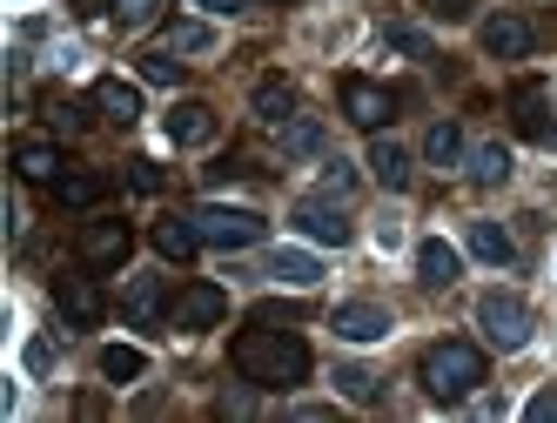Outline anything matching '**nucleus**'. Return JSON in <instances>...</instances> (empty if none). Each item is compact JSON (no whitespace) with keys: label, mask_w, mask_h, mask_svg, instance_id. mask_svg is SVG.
<instances>
[{"label":"nucleus","mask_w":557,"mask_h":423,"mask_svg":"<svg viewBox=\"0 0 557 423\" xmlns=\"http://www.w3.org/2000/svg\"><path fill=\"white\" fill-rule=\"evenodd\" d=\"M228 357H235V370H243L249 383H262V390H296V383L309 376V343L296 329L256 323V329H243L228 343Z\"/></svg>","instance_id":"f257e3e1"},{"label":"nucleus","mask_w":557,"mask_h":423,"mask_svg":"<svg viewBox=\"0 0 557 423\" xmlns=\"http://www.w3.org/2000/svg\"><path fill=\"white\" fill-rule=\"evenodd\" d=\"M417 376H423V397H430V403H463L476 383H484V350H476V343H463V336L430 343Z\"/></svg>","instance_id":"f03ea898"},{"label":"nucleus","mask_w":557,"mask_h":423,"mask_svg":"<svg viewBox=\"0 0 557 423\" xmlns=\"http://www.w3.org/2000/svg\"><path fill=\"white\" fill-rule=\"evenodd\" d=\"M476 329H484L491 350H524L537 323H531V302L517 289H484L476 296Z\"/></svg>","instance_id":"7ed1b4c3"},{"label":"nucleus","mask_w":557,"mask_h":423,"mask_svg":"<svg viewBox=\"0 0 557 423\" xmlns=\"http://www.w3.org/2000/svg\"><path fill=\"white\" fill-rule=\"evenodd\" d=\"M195 236H202V249H256L269 236V222L256 209H222V202H202L195 209Z\"/></svg>","instance_id":"20e7f679"},{"label":"nucleus","mask_w":557,"mask_h":423,"mask_svg":"<svg viewBox=\"0 0 557 423\" xmlns=\"http://www.w3.org/2000/svg\"><path fill=\"white\" fill-rule=\"evenodd\" d=\"M510 128L531 148H557V101H550V88H537V82L517 88L510 95Z\"/></svg>","instance_id":"39448f33"},{"label":"nucleus","mask_w":557,"mask_h":423,"mask_svg":"<svg viewBox=\"0 0 557 423\" xmlns=\"http://www.w3.org/2000/svg\"><path fill=\"white\" fill-rule=\"evenodd\" d=\"M54 310H61L74 329H95V323L108 316V296L95 289L88 269H74V276H61V283H54Z\"/></svg>","instance_id":"423d86ee"},{"label":"nucleus","mask_w":557,"mask_h":423,"mask_svg":"<svg viewBox=\"0 0 557 423\" xmlns=\"http://www.w3.org/2000/svg\"><path fill=\"white\" fill-rule=\"evenodd\" d=\"M222 316H228V289H215V283H188L175 296V310H169L175 329H215Z\"/></svg>","instance_id":"0eeeda50"},{"label":"nucleus","mask_w":557,"mask_h":423,"mask_svg":"<svg viewBox=\"0 0 557 423\" xmlns=\"http://www.w3.org/2000/svg\"><path fill=\"white\" fill-rule=\"evenodd\" d=\"M343 114H349L356 128H370V135H376L389 114H396V95L376 88V82H363V74H349V82H343Z\"/></svg>","instance_id":"6e6552de"},{"label":"nucleus","mask_w":557,"mask_h":423,"mask_svg":"<svg viewBox=\"0 0 557 423\" xmlns=\"http://www.w3.org/2000/svg\"><path fill=\"white\" fill-rule=\"evenodd\" d=\"M128 249H135L128 222H88V228H82V262H88V269H122Z\"/></svg>","instance_id":"1a4fd4ad"},{"label":"nucleus","mask_w":557,"mask_h":423,"mask_svg":"<svg viewBox=\"0 0 557 423\" xmlns=\"http://www.w3.org/2000/svg\"><path fill=\"white\" fill-rule=\"evenodd\" d=\"M169 310H175V302H169L162 276H128V289H122V316H128L135 329H154Z\"/></svg>","instance_id":"9d476101"},{"label":"nucleus","mask_w":557,"mask_h":423,"mask_svg":"<svg viewBox=\"0 0 557 423\" xmlns=\"http://www.w3.org/2000/svg\"><path fill=\"white\" fill-rule=\"evenodd\" d=\"M531 41H537V34H531L524 14H491V21H484V54H491V61H524Z\"/></svg>","instance_id":"9b49d317"},{"label":"nucleus","mask_w":557,"mask_h":423,"mask_svg":"<svg viewBox=\"0 0 557 423\" xmlns=\"http://www.w3.org/2000/svg\"><path fill=\"white\" fill-rule=\"evenodd\" d=\"M162 128H169L175 148H202V141H215V108L209 101H175L162 114Z\"/></svg>","instance_id":"f8f14e48"},{"label":"nucleus","mask_w":557,"mask_h":423,"mask_svg":"<svg viewBox=\"0 0 557 423\" xmlns=\"http://www.w3.org/2000/svg\"><path fill=\"white\" fill-rule=\"evenodd\" d=\"M330 329L343 343H383L389 336V310H376V302H343V310L330 316Z\"/></svg>","instance_id":"ddd939ff"},{"label":"nucleus","mask_w":557,"mask_h":423,"mask_svg":"<svg viewBox=\"0 0 557 423\" xmlns=\"http://www.w3.org/2000/svg\"><path fill=\"white\" fill-rule=\"evenodd\" d=\"M148 242H154V256L162 262H188L195 249H202V236H195V215H162L148 228Z\"/></svg>","instance_id":"4468645a"},{"label":"nucleus","mask_w":557,"mask_h":423,"mask_svg":"<svg viewBox=\"0 0 557 423\" xmlns=\"http://www.w3.org/2000/svg\"><path fill=\"white\" fill-rule=\"evenodd\" d=\"M289 222L302 228L309 242H323V249H343V242H349V222H343L336 209H323V202H296V215H289Z\"/></svg>","instance_id":"2eb2a0df"},{"label":"nucleus","mask_w":557,"mask_h":423,"mask_svg":"<svg viewBox=\"0 0 557 423\" xmlns=\"http://www.w3.org/2000/svg\"><path fill=\"white\" fill-rule=\"evenodd\" d=\"M108 196V175L101 169H61V182H54V202L61 209H95Z\"/></svg>","instance_id":"dca6fc26"},{"label":"nucleus","mask_w":557,"mask_h":423,"mask_svg":"<svg viewBox=\"0 0 557 423\" xmlns=\"http://www.w3.org/2000/svg\"><path fill=\"white\" fill-rule=\"evenodd\" d=\"M14 175L21 182H61V148L54 141H14Z\"/></svg>","instance_id":"f3484780"},{"label":"nucleus","mask_w":557,"mask_h":423,"mask_svg":"<svg viewBox=\"0 0 557 423\" xmlns=\"http://www.w3.org/2000/svg\"><path fill=\"white\" fill-rule=\"evenodd\" d=\"M95 108L108 114L114 128H128V122H141V95H135L128 82H114V74H101V82H95Z\"/></svg>","instance_id":"a211bd4d"},{"label":"nucleus","mask_w":557,"mask_h":423,"mask_svg":"<svg viewBox=\"0 0 557 423\" xmlns=\"http://www.w3.org/2000/svg\"><path fill=\"white\" fill-rule=\"evenodd\" d=\"M457 269H463V262H457V249H450L444 236H430V242L417 249V276H423V289H450Z\"/></svg>","instance_id":"6ab92c4d"},{"label":"nucleus","mask_w":557,"mask_h":423,"mask_svg":"<svg viewBox=\"0 0 557 423\" xmlns=\"http://www.w3.org/2000/svg\"><path fill=\"white\" fill-rule=\"evenodd\" d=\"M269 276L289 283V289H315V283H323V262L302 256V249H275V256H269Z\"/></svg>","instance_id":"aec40b11"},{"label":"nucleus","mask_w":557,"mask_h":423,"mask_svg":"<svg viewBox=\"0 0 557 423\" xmlns=\"http://www.w3.org/2000/svg\"><path fill=\"white\" fill-rule=\"evenodd\" d=\"M370 175H376L383 188H410V155H404L389 135H376V141H370Z\"/></svg>","instance_id":"412c9836"},{"label":"nucleus","mask_w":557,"mask_h":423,"mask_svg":"<svg viewBox=\"0 0 557 423\" xmlns=\"http://www.w3.org/2000/svg\"><path fill=\"white\" fill-rule=\"evenodd\" d=\"M470 256L491 262V269H510V262H517V242L504 236L497 222H470Z\"/></svg>","instance_id":"4be33fe9"},{"label":"nucleus","mask_w":557,"mask_h":423,"mask_svg":"<svg viewBox=\"0 0 557 423\" xmlns=\"http://www.w3.org/2000/svg\"><path fill=\"white\" fill-rule=\"evenodd\" d=\"M470 182H476V188L510 182V148H504V141H476V148H470Z\"/></svg>","instance_id":"5701e85b"},{"label":"nucleus","mask_w":557,"mask_h":423,"mask_svg":"<svg viewBox=\"0 0 557 423\" xmlns=\"http://www.w3.org/2000/svg\"><path fill=\"white\" fill-rule=\"evenodd\" d=\"M275 141H283V155H296V162L302 155H323V122H315V114H289Z\"/></svg>","instance_id":"b1692460"},{"label":"nucleus","mask_w":557,"mask_h":423,"mask_svg":"<svg viewBox=\"0 0 557 423\" xmlns=\"http://www.w3.org/2000/svg\"><path fill=\"white\" fill-rule=\"evenodd\" d=\"M289 114H296V95H289V82H283V74H269V82L256 88V122H269V128H283Z\"/></svg>","instance_id":"393cba45"},{"label":"nucleus","mask_w":557,"mask_h":423,"mask_svg":"<svg viewBox=\"0 0 557 423\" xmlns=\"http://www.w3.org/2000/svg\"><path fill=\"white\" fill-rule=\"evenodd\" d=\"M423 162H430V169H457V162H463V128H457V122H436V128L423 135Z\"/></svg>","instance_id":"a878e982"},{"label":"nucleus","mask_w":557,"mask_h":423,"mask_svg":"<svg viewBox=\"0 0 557 423\" xmlns=\"http://www.w3.org/2000/svg\"><path fill=\"white\" fill-rule=\"evenodd\" d=\"M162 48L169 54H209L215 48V27H202V21H169L162 27Z\"/></svg>","instance_id":"bb28decb"},{"label":"nucleus","mask_w":557,"mask_h":423,"mask_svg":"<svg viewBox=\"0 0 557 423\" xmlns=\"http://www.w3.org/2000/svg\"><path fill=\"white\" fill-rule=\"evenodd\" d=\"M141 370H148V357L135 350V343H108V350H101V376L108 383H135Z\"/></svg>","instance_id":"cd10ccee"},{"label":"nucleus","mask_w":557,"mask_h":423,"mask_svg":"<svg viewBox=\"0 0 557 423\" xmlns=\"http://www.w3.org/2000/svg\"><path fill=\"white\" fill-rule=\"evenodd\" d=\"M336 390H343L349 403H383V383H376V370H363V363H343V370H336Z\"/></svg>","instance_id":"c85d7f7f"},{"label":"nucleus","mask_w":557,"mask_h":423,"mask_svg":"<svg viewBox=\"0 0 557 423\" xmlns=\"http://www.w3.org/2000/svg\"><path fill=\"white\" fill-rule=\"evenodd\" d=\"M383 41H389L396 54H410V61H436V41H430L423 27H404V21H396V27L383 34Z\"/></svg>","instance_id":"c756f323"},{"label":"nucleus","mask_w":557,"mask_h":423,"mask_svg":"<svg viewBox=\"0 0 557 423\" xmlns=\"http://www.w3.org/2000/svg\"><path fill=\"white\" fill-rule=\"evenodd\" d=\"M141 82H154V88H175V82H182V61H175L169 48H148V54H141Z\"/></svg>","instance_id":"7c9ffc66"},{"label":"nucleus","mask_w":557,"mask_h":423,"mask_svg":"<svg viewBox=\"0 0 557 423\" xmlns=\"http://www.w3.org/2000/svg\"><path fill=\"white\" fill-rule=\"evenodd\" d=\"M256 390H262V383H249V376H243V390H228L215 410H222V416H256Z\"/></svg>","instance_id":"2f4dec72"},{"label":"nucleus","mask_w":557,"mask_h":423,"mask_svg":"<svg viewBox=\"0 0 557 423\" xmlns=\"http://www.w3.org/2000/svg\"><path fill=\"white\" fill-rule=\"evenodd\" d=\"M128 188H135V196H154V188H162V169H154L148 155H135L128 162Z\"/></svg>","instance_id":"473e14b6"},{"label":"nucleus","mask_w":557,"mask_h":423,"mask_svg":"<svg viewBox=\"0 0 557 423\" xmlns=\"http://www.w3.org/2000/svg\"><path fill=\"white\" fill-rule=\"evenodd\" d=\"M114 14H122V27H148L162 14V0H114Z\"/></svg>","instance_id":"72a5a7b5"},{"label":"nucleus","mask_w":557,"mask_h":423,"mask_svg":"<svg viewBox=\"0 0 557 423\" xmlns=\"http://www.w3.org/2000/svg\"><path fill=\"white\" fill-rule=\"evenodd\" d=\"M48 122H54L61 135H74V128H88V114L74 108V101H48Z\"/></svg>","instance_id":"f704fd0d"},{"label":"nucleus","mask_w":557,"mask_h":423,"mask_svg":"<svg viewBox=\"0 0 557 423\" xmlns=\"http://www.w3.org/2000/svg\"><path fill=\"white\" fill-rule=\"evenodd\" d=\"M323 188H330V196H349V188H356V169L336 155V162H323Z\"/></svg>","instance_id":"c9c22d12"},{"label":"nucleus","mask_w":557,"mask_h":423,"mask_svg":"<svg viewBox=\"0 0 557 423\" xmlns=\"http://www.w3.org/2000/svg\"><path fill=\"white\" fill-rule=\"evenodd\" d=\"M524 416H531V423H557V383H550V390H537V397L524 403Z\"/></svg>","instance_id":"e433bc0d"},{"label":"nucleus","mask_w":557,"mask_h":423,"mask_svg":"<svg viewBox=\"0 0 557 423\" xmlns=\"http://www.w3.org/2000/svg\"><path fill=\"white\" fill-rule=\"evenodd\" d=\"M423 8H430L436 21H470V8H476V0H423Z\"/></svg>","instance_id":"4c0bfd02"},{"label":"nucleus","mask_w":557,"mask_h":423,"mask_svg":"<svg viewBox=\"0 0 557 423\" xmlns=\"http://www.w3.org/2000/svg\"><path fill=\"white\" fill-rule=\"evenodd\" d=\"M195 8H209V14H243L249 0H195Z\"/></svg>","instance_id":"58836bf2"},{"label":"nucleus","mask_w":557,"mask_h":423,"mask_svg":"<svg viewBox=\"0 0 557 423\" xmlns=\"http://www.w3.org/2000/svg\"><path fill=\"white\" fill-rule=\"evenodd\" d=\"M74 8H82V14H101V8H108V0H74Z\"/></svg>","instance_id":"ea45409f"},{"label":"nucleus","mask_w":557,"mask_h":423,"mask_svg":"<svg viewBox=\"0 0 557 423\" xmlns=\"http://www.w3.org/2000/svg\"><path fill=\"white\" fill-rule=\"evenodd\" d=\"M275 8H296V0H275Z\"/></svg>","instance_id":"a19ab883"}]
</instances>
